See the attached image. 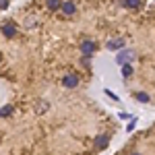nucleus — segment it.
I'll use <instances>...</instances> for the list:
<instances>
[{
    "label": "nucleus",
    "mask_w": 155,
    "mask_h": 155,
    "mask_svg": "<svg viewBox=\"0 0 155 155\" xmlns=\"http://www.w3.org/2000/svg\"><path fill=\"white\" fill-rule=\"evenodd\" d=\"M62 83L66 85V87H72V85H77V79H72V77H66V79H64Z\"/></svg>",
    "instance_id": "1"
},
{
    "label": "nucleus",
    "mask_w": 155,
    "mask_h": 155,
    "mask_svg": "<svg viewBox=\"0 0 155 155\" xmlns=\"http://www.w3.org/2000/svg\"><path fill=\"white\" fill-rule=\"evenodd\" d=\"M126 6H139V0H124Z\"/></svg>",
    "instance_id": "2"
},
{
    "label": "nucleus",
    "mask_w": 155,
    "mask_h": 155,
    "mask_svg": "<svg viewBox=\"0 0 155 155\" xmlns=\"http://www.w3.org/2000/svg\"><path fill=\"white\" fill-rule=\"evenodd\" d=\"M132 72V68L130 66H128V64H126V66H124V68H122V74H124V77H128V74H130Z\"/></svg>",
    "instance_id": "3"
},
{
    "label": "nucleus",
    "mask_w": 155,
    "mask_h": 155,
    "mask_svg": "<svg viewBox=\"0 0 155 155\" xmlns=\"http://www.w3.org/2000/svg\"><path fill=\"white\" fill-rule=\"evenodd\" d=\"M137 99H141V101H149V97L145 95V93H139V95H137Z\"/></svg>",
    "instance_id": "4"
},
{
    "label": "nucleus",
    "mask_w": 155,
    "mask_h": 155,
    "mask_svg": "<svg viewBox=\"0 0 155 155\" xmlns=\"http://www.w3.org/2000/svg\"><path fill=\"white\" fill-rule=\"evenodd\" d=\"M134 155H139V153H134Z\"/></svg>",
    "instance_id": "5"
}]
</instances>
